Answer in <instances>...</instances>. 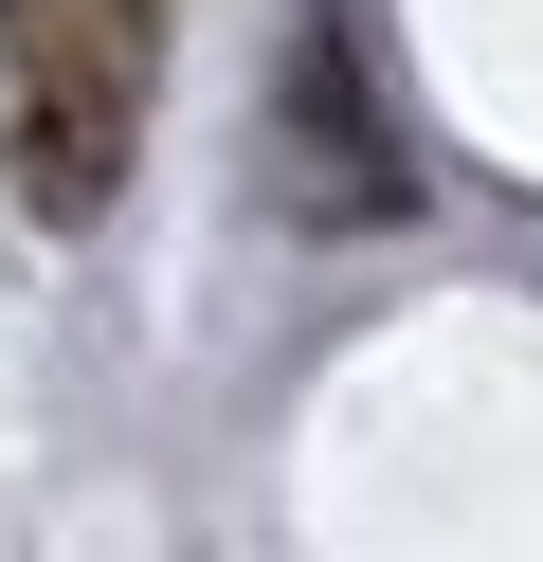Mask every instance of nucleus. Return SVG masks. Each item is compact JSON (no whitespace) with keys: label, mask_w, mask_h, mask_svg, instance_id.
<instances>
[{"label":"nucleus","mask_w":543,"mask_h":562,"mask_svg":"<svg viewBox=\"0 0 543 562\" xmlns=\"http://www.w3.org/2000/svg\"><path fill=\"white\" fill-rule=\"evenodd\" d=\"M272 200H290V218H398V200H417L381 91H362L344 0H290V55H272Z\"/></svg>","instance_id":"nucleus-2"},{"label":"nucleus","mask_w":543,"mask_h":562,"mask_svg":"<svg viewBox=\"0 0 543 562\" xmlns=\"http://www.w3.org/2000/svg\"><path fill=\"white\" fill-rule=\"evenodd\" d=\"M163 91V0H0V182L36 218H109Z\"/></svg>","instance_id":"nucleus-1"}]
</instances>
